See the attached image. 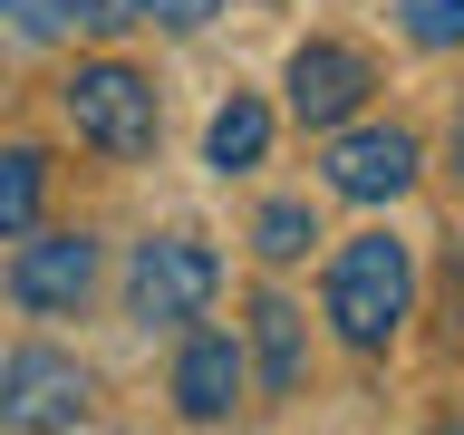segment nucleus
Returning a JSON list of instances; mask_svg holds the SVG:
<instances>
[{"mask_svg": "<svg viewBox=\"0 0 464 435\" xmlns=\"http://www.w3.org/2000/svg\"><path fill=\"white\" fill-rule=\"evenodd\" d=\"M406 300H416V261H406L397 232H358V242L329 261V329H339L358 358H377V348L406 329Z\"/></svg>", "mask_w": 464, "mask_h": 435, "instance_id": "obj_1", "label": "nucleus"}, {"mask_svg": "<svg viewBox=\"0 0 464 435\" xmlns=\"http://www.w3.org/2000/svg\"><path fill=\"white\" fill-rule=\"evenodd\" d=\"M58 107H68V126H78L97 155H116V165H136L145 145H155V78H136L126 58H87L78 78L58 87Z\"/></svg>", "mask_w": 464, "mask_h": 435, "instance_id": "obj_2", "label": "nucleus"}, {"mask_svg": "<svg viewBox=\"0 0 464 435\" xmlns=\"http://www.w3.org/2000/svg\"><path fill=\"white\" fill-rule=\"evenodd\" d=\"M213 290H223V261H213V242H194V232H155V242H136V261H126V310H136L145 329L203 319Z\"/></svg>", "mask_w": 464, "mask_h": 435, "instance_id": "obj_3", "label": "nucleus"}, {"mask_svg": "<svg viewBox=\"0 0 464 435\" xmlns=\"http://www.w3.org/2000/svg\"><path fill=\"white\" fill-rule=\"evenodd\" d=\"M87 387L78 358H58V348H20V358H0V426L10 435H49V426H87Z\"/></svg>", "mask_w": 464, "mask_h": 435, "instance_id": "obj_4", "label": "nucleus"}, {"mask_svg": "<svg viewBox=\"0 0 464 435\" xmlns=\"http://www.w3.org/2000/svg\"><path fill=\"white\" fill-rule=\"evenodd\" d=\"M319 174H329V194H348V203H397L406 184H416V136H406V126H339L329 155H319Z\"/></svg>", "mask_w": 464, "mask_h": 435, "instance_id": "obj_5", "label": "nucleus"}, {"mask_svg": "<svg viewBox=\"0 0 464 435\" xmlns=\"http://www.w3.org/2000/svg\"><path fill=\"white\" fill-rule=\"evenodd\" d=\"M368 58L358 49H339V39H300V49H290V116H300V126H319V136H329V126H348V116L368 107Z\"/></svg>", "mask_w": 464, "mask_h": 435, "instance_id": "obj_6", "label": "nucleus"}, {"mask_svg": "<svg viewBox=\"0 0 464 435\" xmlns=\"http://www.w3.org/2000/svg\"><path fill=\"white\" fill-rule=\"evenodd\" d=\"M87 281H97V242H87V232H39V242H20V261H10V300H20V310H78Z\"/></svg>", "mask_w": 464, "mask_h": 435, "instance_id": "obj_7", "label": "nucleus"}, {"mask_svg": "<svg viewBox=\"0 0 464 435\" xmlns=\"http://www.w3.org/2000/svg\"><path fill=\"white\" fill-rule=\"evenodd\" d=\"M242 348L223 339V329H194V339H184V358H174V406H184V416H194V426H223L232 406H242Z\"/></svg>", "mask_w": 464, "mask_h": 435, "instance_id": "obj_8", "label": "nucleus"}, {"mask_svg": "<svg viewBox=\"0 0 464 435\" xmlns=\"http://www.w3.org/2000/svg\"><path fill=\"white\" fill-rule=\"evenodd\" d=\"M261 145H271V107H261V97H232V107H213V126H203V165L242 174V165H261Z\"/></svg>", "mask_w": 464, "mask_h": 435, "instance_id": "obj_9", "label": "nucleus"}, {"mask_svg": "<svg viewBox=\"0 0 464 435\" xmlns=\"http://www.w3.org/2000/svg\"><path fill=\"white\" fill-rule=\"evenodd\" d=\"M252 348H261V387L290 397V387H300V310H290V300H261L252 310Z\"/></svg>", "mask_w": 464, "mask_h": 435, "instance_id": "obj_10", "label": "nucleus"}, {"mask_svg": "<svg viewBox=\"0 0 464 435\" xmlns=\"http://www.w3.org/2000/svg\"><path fill=\"white\" fill-rule=\"evenodd\" d=\"M39 194H49V165L29 145H0V242L39 223Z\"/></svg>", "mask_w": 464, "mask_h": 435, "instance_id": "obj_11", "label": "nucleus"}, {"mask_svg": "<svg viewBox=\"0 0 464 435\" xmlns=\"http://www.w3.org/2000/svg\"><path fill=\"white\" fill-rule=\"evenodd\" d=\"M310 242H319V213H310V203H271V213L252 223V252L261 261H300Z\"/></svg>", "mask_w": 464, "mask_h": 435, "instance_id": "obj_12", "label": "nucleus"}, {"mask_svg": "<svg viewBox=\"0 0 464 435\" xmlns=\"http://www.w3.org/2000/svg\"><path fill=\"white\" fill-rule=\"evenodd\" d=\"M397 29L416 49H464V0H397Z\"/></svg>", "mask_w": 464, "mask_h": 435, "instance_id": "obj_13", "label": "nucleus"}, {"mask_svg": "<svg viewBox=\"0 0 464 435\" xmlns=\"http://www.w3.org/2000/svg\"><path fill=\"white\" fill-rule=\"evenodd\" d=\"M58 10H68L87 39H126V29L145 20V0H58Z\"/></svg>", "mask_w": 464, "mask_h": 435, "instance_id": "obj_14", "label": "nucleus"}, {"mask_svg": "<svg viewBox=\"0 0 464 435\" xmlns=\"http://www.w3.org/2000/svg\"><path fill=\"white\" fill-rule=\"evenodd\" d=\"M145 20H165V29H203V20H213V0H145Z\"/></svg>", "mask_w": 464, "mask_h": 435, "instance_id": "obj_15", "label": "nucleus"}, {"mask_svg": "<svg viewBox=\"0 0 464 435\" xmlns=\"http://www.w3.org/2000/svg\"><path fill=\"white\" fill-rule=\"evenodd\" d=\"M455 184H464V107H455Z\"/></svg>", "mask_w": 464, "mask_h": 435, "instance_id": "obj_16", "label": "nucleus"}, {"mask_svg": "<svg viewBox=\"0 0 464 435\" xmlns=\"http://www.w3.org/2000/svg\"><path fill=\"white\" fill-rule=\"evenodd\" d=\"M0 10H10V0H0Z\"/></svg>", "mask_w": 464, "mask_h": 435, "instance_id": "obj_17", "label": "nucleus"}]
</instances>
